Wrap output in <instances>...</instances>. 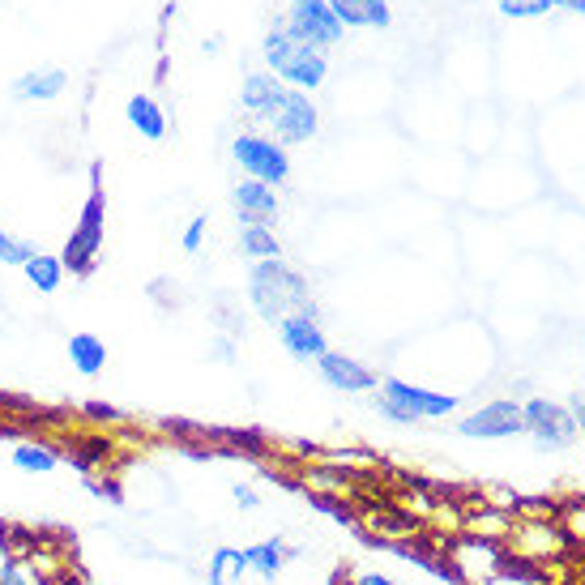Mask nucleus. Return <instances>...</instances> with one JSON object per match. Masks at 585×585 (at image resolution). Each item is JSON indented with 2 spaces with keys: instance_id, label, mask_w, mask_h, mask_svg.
<instances>
[{
  "instance_id": "obj_18",
  "label": "nucleus",
  "mask_w": 585,
  "mask_h": 585,
  "mask_svg": "<svg viewBox=\"0 0 585 585\" xmlns=\"http://www.w3.org/2000/svg\"><path fill=\"white\" fill-rule=\"evenodd\" d=\"M299 551L295 547H282V539H265L257 547H244V560H248V573H257L265 581H274L282 573V564L295 560Z\"/></svg>"
},
{
  "instance_id": "obj_33",
  "label": "nucleus",
  "mask_w": 585,
  "mask_h": 585,
  "mask_svg": "<svg viewBox=\"0 0 585 585\" xmlns=\"http://www.w3.org/2000/svg\"><path fill=\"white\" fill-rule=\"evenodd\" d=\"M568 415H573V419L581 423V432H585V398H581V393H577L573 402H568Z\"/></svg>"
},
{
  "instance_id": "obj_36",
  "label": "nucleus",
  "mask_w": 585,
  "mask_h": 585,
  "mask_svg": "<svg viewBox=\"0 0 585 585\" xmlns=\"http://www.w3.org/2000/svg\"><path fill=\"white\" fill-rule=\"evenodd\" d=\"M568 9H573V13H585V0H573V5H568Z\"/></svg>"
},
{
  "instance_id": "obj_37",
  "label": "nucleus",
  "mask_w": 585,
  "mask_h": 585,
  "mask_svg": "<svg viewBox=\"0 0 585 585\" xmlns=\"http://www.w3.org/2000/svg\"><path fill=\"white\" fill-rule=\"evenodd\" d=\"M581 436H585V432H581Z\"/></svg>"
},
{
  "instance_id": "obj_3",
  "label": "nucleus",
  "mask_w": 585,
  "mask_h": 585,
  "mask_svg": "<svg viewBox=\"0 0 585 585\" xmlns=\"http://www.w3.org/2000/svg\"><path fill=\"white\" fill-rule=\"evenodd\" d=\"M103 223H107V193H103V167L94 163L90 167V193L86 205L77 214V227L69 231L65 252H60V265L65 274L73 278H90L94 265H99V252H103Z\"/></svg>"
},
{
  "instance_id": "obj_4",
  "label": "nucleus",
  "mask_w": 585,
  "mask_h": 585,
  "mask_svg": "<svg viewBox=\"0 0 585 585\" xmlns=\"http://www.w3.org/2000/svg\"><path fill=\"white\" fill-rule=\"evenodd\" d=\"M376 410L385 419L402 423H423V419H445L457 410V398L449 393H436V389H423V385H410V381H398V376H385L381 381V398H376Z\"/></svg>"
},
{
  "instance_id": "obj_12",
  "label": "nucleus",
  "mask_w": 585,
  "mask_h": 585,
  "mask_svg": "<svg viewBox=\"0 0 585 585\" xmlns=\"http://www.w3.org/2000/svg\"><path fill=\"white\" fill-rule=\"evenodd\" d=\"M231 205H235V214H240V223H265V227H270L274 218H278V193H274L270 184L248 180V176L235 184Z\"/></svg>"
},
{
  "instance_id": "obj_9",
  "label": "nucleus",
  "mask_w": 585,
  "mask_h": 585,
  "mask_svg": "<svg viewBox=\"0 0 585 585\" xmlns=\"http://www.w3.org/2000/svg\"><path fill=\"white\" fill-rule=\"evenodd\" d=\"M457 432L470 440H509V436L526 432V423H521V406L513 398H496V402L479 406L474 415H466L457 423Z\"/></svg>"
},
{
  "instance_id": "obj_25",
  "label": "nucleus",
  "mask_w": 585,
  "mask_h": 585,
  "mask_svg": "<svg viewBox=\"0 0 585 585\" xmlns=\"http://www.w3.org/2000/svg\"><path fill=\"white\" fill-rule=\"evenodd\" d=\"M35 252L39 248L30 244V240H22V235H13V231L0 227V265H18V270H22V265L35 257Z\"/></svg>"
},
{
  "instance_id": "obj_26",
  "label": "nucleus",
  "mask_w": 585,
  "mask_h": 585,
  "mask_svg": "<svg viewBox=\"0 0 585 585\" xmlns=\"http://www.w3.org/2000/svg\"><path fill=\"white\" fill-rule=\"evenodd\" d=\"M496 9L504 18H543V13H551L556 5H551V0H496Z\"/></svg>"
},
{
  "instance_id": "obj_17",
  "label": "nucleus",
  "mask_w": 585,
  "mask_h": 585,
  "mask_svg": "<svg viewBox=\"0 0 585 585\" xmlns=\"http://www.w3.org/2000/svg\"><path fill=\"white\" fill-rule=\"evenodd\" d=\"M124 116H129V124L146 141H163L167 137V116H163V107H158L150 94H133V99L124 103Z\"/></svg>"
},
{
  "instance_id": "obj_28",
  "label": "nucleus",
  "mask_w": 585,
  "mask_h": 585,
  "mask_svg": "<svg viewBox=\"0 0 585 585\" xmlns=\"http://www.w3.org/2000/svg\"><path fill=\"white\" fill-rule=\"evenodd\" d=\"M150 295H154L158 308H180L184 304V299H180V282H171V278H154L150 282Z\"/></svg>"
},
{
  "instance_id": "obj_5",
  "label": "nucleus",
  "mask_w": 585,
  "mask_h": 585,
  "mask_svg": "<svg viewBox=\"0 0 585 585\" xmlns=\"http://www.w3.org/2000/svg\"><path fill=\"white\" fill-rule=\"evenodd\" d=\"M231 158L240 163V171L248 180H261V184H287L291 176V158L287 146H278L274 137H261V133H240L231 141Z\"/></svg>"
},
{
  "instance_id": "obj_21",
  "label": "nucleus",
  "mask_w": 585,
  "mask_h": 585,
  "mask_svg": "<svg viewBox=\"0 0 585 585\" xmlns=\"http://www.w3.org/2000/svg\"><path fill=\"white\" fill-rule=\"evenodd\" d=\"M22 274L39 295H56L60 282H65V265H60V257H52V252H35V257L22 265Z\"/></svg>"
},
{
  "instance_id": "obj_13",
  "label": "nucleus",
  "mask_w": 585,
  "mask_h": 585,
  "mask_svg": "<svg viewBox=\"0 0 585 585\" xmlns=\"http://www.w3.org/2000/svg\"><path fill=\"white\" fill-rule=\"evenodd\" d=\"M334 9V18L346 30H389L393 26V9L389 0H325Z\"/></svg>"
},
{
  "instance_id": "obj_10",
  "label": "nucleus",
  "mask_w": 585,
  "mask_h": 585,
  "mask_svg": "<svg viewBox=\"0 0 585 585\" xmlns=\"http://www.w3.org/2000/svg\"><path fill=\"white\" fill-rule=\"evenodd\" d=\"M316 368H321V381L338 393H376V385H381V376H376L368 363H359L342 351H325L316 359Z\"/></svg>"
},
{
  "instance_id": "obj_16",
  "label": "nucleus",
  "mask_w": 585,
  "mask_h": 585,
  "mask_svg": "<svg viewBox=\"0 0 585 585\" xmlns=\"http://www.w3.org/2000/svg\"><path fill=\"white\" fill-rule=\"evenodd\" d=\"M65 449H69V462L82 470V474H90V470H99V466H107L112 462V440L107 436H99V432H86V436H65Z\"/></svg>"
},
{
  "instance_id": "obj_29",
  "label": "nucleus",
  "mask_w": 585,
  "mask_h": 585,
  "mask_svg": "<svg viewBox=\"0 0 585 585\" xmlns=\"http://www.w3.org/2000/svg\"><path fill=\"white\" fill-rule=\"evenodd\" d=\"M82 415L94 419V423H120V419H124V410L107 406V402H86V406H82Z\"/></svg>"
},
{
  "instance_id": "obj_1",
  "label": "nucleus",
  "mask_w": 585,
  "mask_h": 585,
  "mask_svg": "<svg viewBox=\"0 0 585 585\" xmlns=\"http://www.w3.org/2000/svg\"><path fill=\"white\" fill-rule=\"evenodd\" d=\"M248 299L257 308L261 321L278 325L282 316H312L316 321V304H312V291H308V278L291 270L287 261H257L248 270Z\"/></svg>"
},
{
  "instance_id": "obj_6",
  "label": "nucleus",
  "mask_w": 585,
  "mask_h": 585,
  "mask_svg": "<svg viewBox=\"0 0 585 585\" xmlns=\"http://www.w3.org/2000/svg\"><path fill=\"white\" fill-rule=\"evenodd\" d=\"M278 26H287L299 43L321 47V52L338 47L346 35V26L334 18V9L325 0H287V13L278 18Z\"/></svg>"
},
{
  "instance_id": "obj_7",
  "label": "nucleus",
  "mask_w": 585,
  "mask_h": 585,
  "mask_svg": "<svg viewBox=\"0 0 585 585\" xmlns=\"http://www.w3.org/2000/svg\"><path fill=\"white\" fill-rule=\"evenodd\" d=\"M265 124L274 129L278 146H299V141H312L316 129H321V116H316V103L308 99L304 90H291L274 103V112L265 116Z\"/></svg>"
},
{
  "instance_id": "obj_20",
  "label": "nucleus",
  "mask_w": 585,
  "mask_h": 585,
  "mask_svg": "<svg viewBox=\"0 0 585 585\" xmlns=\"http://www.w3.org/2000/svg\"><path fill=\"white\" fill-rule=\"evenodd\" d=\"M69 363L82 376H99L103 372V363H107V346H103V338L99 334H73L69 338Z\"/></svg>"
},
{
  "instance_id": "obj_14",
  "label": "nucleus",
  "mask_w": 585,
  "mask_h": 585,
  "mask_svg": "<svg viewBox=\"0 0 585 585\" xmlns=\"http://www.w3.org/2000/svg\"><path fill=\"white\" fill-rule=\"evenodd\" d=\"M69 90V73L65 69H30L13 82V99L18 103H52Z\"/></svg>"
},
{
  "instance_id": "obj_27",
  "label": "nucleus",
  "mask_w": 585,
  "mask_h": 585,
  "mask_svg": "<svg viewBox=\"0 0 585 585\" xmlns=\"http://www.w3.org/2000/svg\"><path fill=\"white\" fill-rule=\"evenodd\" d=\"M231 560H235V547H218L210 568H205V585H227L235 573H231Z\"/></svg>"
},
{
  "instance_id": "obj_8",
  "label": "nucleus",
  "mask_w": 585,
  "mask_h": 585,
  "mask_svg": "<svg viewBox=\"0 0 585 585\" xmlns=\"http://www.w3.org/2000/svg\"><path fill=\"white\" fill-rule=\"evenodd\" d=\"M521 423H526V432L539 449H568L577 440V419L568 415V406L547 398H530L521 406Z\"/></svg>"
},
{
  "instance_id": "obj_23",
  "label": "nucleus",
  "mask_w": 585,
  "mask_h": 585,
  "mask_svg": "<svg viewBox=\"0 0 585 585\" xmlns=\"http://www.w3.org/2000/svg\"><path fill=\"white\" fill-rule=\"evenodd\" d=\"M492 573L504 577V581H526V585H539L547 581V573L534 560H521V556H509V551H496V560H492Z\"/></svg>"
},
{
  "instance_id": "obj_31",
  "label": "nucleus",
  "mask_w": 585,
  "mask_h": 585,
  "mask_svg": "<svg viewBox=\"0 0 585 585\" xmlns=\"http://www.w3.org/2000/svg\"><path fill=\"white\" fill-rule=\"evenodd\" d=\"M0 585H30L18 560H5V564H0Z\"/></svg>"
},
{
  "instance_id": "obj_15",
  "label": "nucleus",
  "mask_w": 585,
  "mask_h": 585,
  "mask_svg": "<svg viewBox=\"0 0 585 585\" xmlns=\"http://www.w3.org/2000/svg\"><path fill=\"white\" fill-rule=\"evenodd\" d=\"M287 94V86L278 82V77L270 73V69H257V73H248L244 77V86H240V107L248 116H270L274 112V103Z\"/></svg>"
},
{
  "instance_id": "obj_35",
  "label": "nucleus",
  "mask_w": 585,
  "mask_h": 585,
  "mask_svg": "<svg viewBox=\"0 0 585 585\" xmlns=\"http://www.w3.org/2000/svg\"><path fill=\"white\" fill-rule=\"evenodd\" d=\"M13 547V526L9 521H0V551H9Z\"/></svg>"
},
{
  "instance_id": "obj_32",
  "label": "nucleus",
  "mask_w": 585,
  "mask_h": 585,
  "mask_svg": "<svg viewBox=\"0 0 585 585\" xmlns=\"http://www.w3.org/2000/svg\"><path fill=\"white\" fill-rule=\"evenodd\" d=\"M235 504H240V509H257V492H252V487L248 483H235Z\"/></svg>"
},
{
  "instance_id": "obj_11",
  "label": "nucleus",
  "mask_w": 585,
  "mask_h": 585,
  "mask_svg": "<svg viewBox=\"0 0 585 585\" xmlns=\"http://www.w3.org/2000/svg\"><path fill=\"white\" fill-rule=\"evenodd\" d=\"M278 342H282V351H287L291 359H299V363H316L329 351L325 329H321V321H312V316H282L278 321Z\"/></svg>"
},
{
  "instance_id": "obj_24",
  "label": "nucleus",
  "mask_w": 585,
  "mask_h": 585,
  "mask_svg": "<svg viewBox=\"0 0 585 585\" xmlns=\"http://www.w3.org/2000/svg\"><path fill=\"white\" fill-rule=\"evenodd\" d=\"M308 504L316 513H325V517H334L338 526H355L359 530V517H355V504L351 500H342L334 492H308Z\"/></svg>"
},
{
  "instance_id": "obj_19",
  "label": "nucleus",
  "mask_w": 585,
  "mask_h": 585,
  "mask_svg": "<svg viewBox=\"0 0 585 585\" xmlns=\"http://www.w3.org/2000/svg\"><path fill=\"white\" fill-rule=\"evenodd\" d=\"M240 252L257 265V261H278L282 257V244H278V235L274 227H265V223H244L240 227Z\"/></svg>"
},
{
  "instance_id": "obj_30",
  "label": "nucleus",
  "mask_w": 585,
  "mask_h": 585,
  "mask_svg": "<svg viewBox=\"0 0 585 585\" xmlns=\"http://www.w3.org/2000/svg\"><path fill=\"white\" fill-rule=\"evenodd\" d=\"M201 240H205V218L197 214L193 223L184 227V235H180V248H184V252H197V248H201Z\"/></svg>"
},
{
  "instance_id": "obj_2",
  "label": "nucleus",
  "mask_w": 585,
  "mask_h": 585,
  "mask_svg": "<svg viewBox=\"0 0 585 585\" xmlns=\"http://www.w3.org/2000/svg\"><path fill=\"white\" fill-rule=\"evenodd\" d=\"M261 60H265V69H270L282 86H291V90H321V82L329 77V56L321 52V47H308V43H299L287 26H270L265 30V39H261Z\"/></svg>"
},
{
  "instance_id": "obj_22",
  "label": "nucleus",
  "mask_w": 585,
  "mask_h": 585,
  "mask_svg": "<svg viewBox=\"0 0 585 585\" xmlns=\"http://www.w3.org/2000/svg\"><path fill=\"white\" fill-rule=\"evenodd\" d=\"M13 466L26 474H52L60 466V449L43 445V440H22V445L13 449Z\"/></svg>"
},
{
  "instance_id": "obj_34",
  "label": "nucleus",
  "mask_w": 585,
  "mask_h": 585,
  "mask_svg": "<svg viewBox=\"0 0 585 585\" xmlns=\"http://www.w3.org/2000/svg\"><path fill=\"white\" fill-rule=\"evenodd\" d=\"M355 585H398V581H389L385 573H363V577H359Z\"/></svg>"
}]
</instances>
